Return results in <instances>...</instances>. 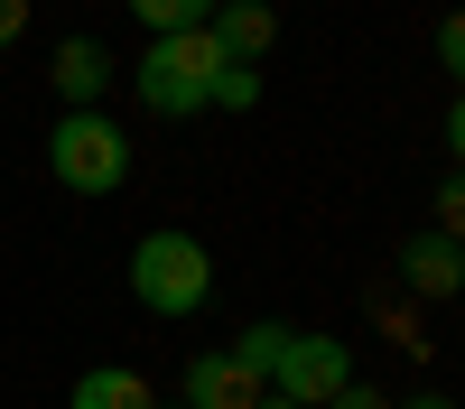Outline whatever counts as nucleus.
<instances>
[{
	"label": "nucleus",
	"mask_w": 465,
	"mask_h": 409,
	"mask_svg": "<svg viewBox=\"0 0 465 409\" xmlns=\"http://www.w3.org/2000/svg\"><path fill=\"white\" fill-rule=\"evenodd\" d=\"M232 56L214 47V28H177V37H149L140 47V102L159 112V122H196V112H214V74Z\"/></svg>",
	"instance_id": "f257e3e1"
},
{
	"label": "nucleus",
	"mask_w": 465,
	"mask_h": 409,
	"mask_svg": "<svg viewBox=\"0 0 465 409\" xmlns=\"http://www.w3.org/2000/svg\"><path fill=\"white\" fill-rule=\"evenodd\" d=\"M131 297L149 316H205V297H214V251L196 233H177V223H159V233H140L131 242Z\"/></svg>",
	"instance_id": "f03ea898"
},
{
	"label": "nucleus",
	"mask_w": 465,
	"mask_h": 409,
	"mask_svg": "<svg viewBox=\"0 0 465 409\" xmlns=\"http://www.w3.org/2000/svg\"><path fill=\"white\" fill-rule=\"evenodd\" d=\"M47 168L65 196H112V186L131 177V131L112 122V112H56V131H47Z\"/></svg>",
	"instance_id": "7ed1b4c3"
},
{
	"label": "nucleus",
	"mask_w": 465,
	"mask_h": 409,
	"mask_svg": "<svg viewBox=\"0 0 465 409\" xmlns=\"http://www.w3.org/2000/svg\"><path fill=\"white\" fill-rule=\"evenodd\" d=\"M344 382H354V345H344V335H326V326H298L289 354H280V372H270V400H289V409H326Z\"/></svg>",
	"instance_id": "20e7f679"
},
{
	"label": "nucleus",
	"mask_w": 465,
	"mask_h": 409,
	"mask_svg": "<svg viewBox=\"0 0 465 409\" xmlns=\"http://www.w3.org/2000/svg\"><path fill=\"white\" fill-rule=\"evenodd\" d=\"M177 400H186V409H261V400H270V382L232 363V345H214V354H196V363H186Z\"/></svg>",
	"instance_id": "39448f33"
},
{
	"label": "nucleus",
	"mask_w": 465,
	"mask_h": 409,
	"mask_svg": "<svg viewBox=\"0 0 465 409\" xmlns=\"http://www.w3.org/2000/svg\"><path fill=\"white\" fill-rule=\"evenodd\" d=\"M401 288L429 297V307L456 297V288H465V242H447L438 223H429V233H410V242H401Z\"/></svg>",
	"instance_id": "423d86ee"
},
{
	"label": "nucleus",
	"mask_w": 465,
	"mask_h": 409,
	"mask_svg": "<svg viewBox=\"0 0 465 409\" xmlns=\"http://www.w3.org/2000/svg\"><path fill=\"white\" fill-rule=\"evenodd\" d=\"M47 84H56V102H65V112H94V102H103V84H112V47H103V37H65L56 65H47Z\"/></svg>",
	"instance_id": "0eeeda50"
},
{
	"label": "nucleus",
	"mask_w": 465,
	"mask_h": 409,
	"mask_svg": "<svg viewBox=\"0 0 465 409\" xmlns=\"http://www.w3.org/2000/svg\"><path fill=\"white\" fill-rule=\"evenodd\" d=\"M205 28H214V47H223L232 65H261L270 47H280V10H270V0H223Z\"/></svg>",
	"instance_id": "6e6552de"
},
{
	"label": "nucleus",
	"mask_w": 465,
	"mask_h": 409,
	"mask_svg": "<svg viewBox=\"0 0 465 409\" xmlns=\"http://www.w3.org/2000/svg\"><path fill=\"white\" fill-rule=\"evenodd\" d=\"M65 409H159V391H149L131 363H94L84 382L65 391Z\"/></svg>",
	"instance_id": "1a4fd4ad"
},
{
	"label": "nucleus",
	"mask_w": 465,
	"mask_h": 409,
	"mask_svg": "<svg viewBox=\"0 0 465 409\" xmlns=\"http://www.w3.org/2000/svg\"><path fill=\"white\" fill-rule=\"evenodd\" d=\"M289 335H298V326L261 316V326H242V335H232V363H242V372H261V382H270V372H280V354H289Z\"/></svg>",
	"instance_id": "9d476101"
},
{
	"label": "nucleus",
	"mask_w": 465,
	"mask_h": 409,
	"mask_svg": "<svg viewBox=\"0 0 465 409\" xmlns=\"http://www.w3.org/2000/svg\"><path fill=\"white\" fill-rule=\"evenodd\" d=\"M223 10V0H131V19L140 28H159V37H177V28H205Z\"/></svg>",
	"instance_id": "9b49d317"
},
{
	"label": "nucleus",
	"mask_w": 465,
	"mask_h": 409,
	"mask_svg": "<svg viewBox=\"0 0 465 409\" xmlns=\"http://www.w3.org/2000/svg\"><path fill=\"white\" fill-rule=\"evenodd\" d=\"M261 102V65H223L214 74V112H252Z\"/></svg>",
	"instance_id": "f8f14e48"
},
{
	"label": "nucleus",
	"mask_w": 465,
	"mask_h": 409,
	"mask_svg": "<svg viewBox=\"0 0 465 409\" xmlns=\"http://www.w3.org/2000/svg\"><path fill=\"white\" fill-rule=\"evenodd\" d=\"M429 223L447 242H465V177H438V205H429Z\"/></svg>",
	"instance_id": "ddd939ff"
},
{
	"label": "nucleus",
	"mask_w": 465,
	"mask_h": 409,
	"mask_svg": "<svg viewBox=\"0 0 465 409\" xmlns=\"http://www.w3.org/2000/svg\"><path fill=\"white\" fill-rule=\"evenodd\" d=\"M438 65L456 74V93H465V10H447V19H438Z\"/></svg>",
	"instance_id": "4468645a"
},
{
	"label": "nucleus",
	"mask_w": 465,
	"mask_h": 409,
	"mask_svg": "<svg viewBox=\"0 0 465 409\" xmlns=\"http://www.w3.org/2000/svg\"><path fill=\"white\" fill-rule=\"evenodd\" d=\"M326 409H391V391H372V382H344Z\"/></svg>",
	"instance_id": "2eb2a0df"
},
{
	"label": "nucleus",
	"mask_w": 465,
	"mask_h": 409,
	"mask_svg": "<svg viewBox=\"0 0 465 409\" xmlns=\"http://www.w3.org/2000/svg\"><path fill=\"white\" fill-rule=\"evenodd\" d=\"M19 37H28V0H0V56H10Z\"/></svg>",
	"instance_id": "dca6fc26"
},
{
	"label": "nucleus",
	"mask_w": 465,
	"mask_h": 409,
	"mask_svg": "<svg viewBox=\"0 0 465 409\" xmlns=\"http://www.w3.org/2000/svg\"><path fill=\"white\" fill-rule=\"evenodd\" d=\"M447 159H456V168H465V93H456V102H447Z\"/></svg>",
	"instance_id": "f3484780"
},
{
	"label": "nucleus",
	"mask_w": 465,
	"mask_h": 409,
	"mask_svg": "<svg viewBox=\"0 0 465 409\" xmlns=\"http://www.w3.org/2000/svg\"><path fill=\"white\" fill-rule=\"evenodd\" d=\"M391 409H456L447 391H410V400H391Z\"/></svg>",
	"instance_id": "a211bd4d"
},
{
	"label": "nucleus",
	"mask_w": 465,
	"mask_h": 409,
	"mask_svg": "<svg viewBox=\"0 0 465 409\" xmlns=\"http://www.w3.org/2000/svg\"><path fill=\"white\" fill-rule=\"evenodd\" d=\"M261 409H289V400H261Z\"/></svg>",
	"instance_id": "6ab92c4d"
}]
</instances>
